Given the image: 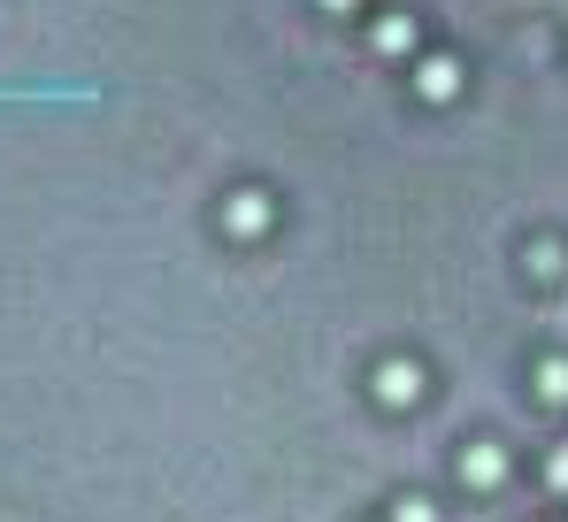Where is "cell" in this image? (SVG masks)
I'll use <instances>...</instances> for the list:
<instances>
[{
  "instance_id": "5b68a950",
  "label": "cell",
  "mask_w": 568,
  "mask_h": 522,
  "mask_svg": "<svg viewBox=\"0 0 568 522\" xmlns=\"http://www.w3.org/2000/svg\"><path fill=\"white\" fill-rule=\"evenodd\" d=\"M530 384H538L546 408H568V353H546V361L530 369Z\"/></svg>"
},
{
  "instance_id": "6da1fadb",
  "label": "cell",
  "mask_w": 568,
  "mask_h": 522,
  "mask_svg": "<svg viewBox=\"0 0 568 522\" xmlns=\"http://www.w3.org/2000/svg\"><path fill=\"white\" fill-rule=\"evenodd\" d=\"M369 392H377V408H415L423 400V361H377V377H369Z\"/></svg>"
},
{
  "instance_id": "277c9868",
  "label": "cell",
  "mask_w": 568,
  "mask_h": 522,
  "mask_svg": "<svg viewBox=\"0 0 568 522\" xmlns=\"http://www.w3.org/2000/svg\"><path fill=\"white\" fill-rule=\"evenodd\" d=\"M415 92H423V100H454V92H462V62H454V54H423V62H415Z\"/></svg>"
},
{
  "instance_id": "ba28073f",
  "label": "cell",
  "mask_w": 568,
  "mask_h": 522,
  "mask_svg": "<svg viewBox=\"0 0 568 522\" xmlns=\"http://www.w3.org/2000/svg\"><path fill=\"white\" fill-rule=\"evenodd\" d=\"M392 522H438L430 500H392Z\"/></svg>"
},
{
  "instance_id": "9c48e42d",
  "label": "cell",
  "mask_w": 568,
  "mask_h": 522,
  "mask_svg": "<svg viewBox=\"0 0 568 522\" xmlns=\"http://www.w3.org/2000/svg\"><path fill=\"white\" fill-rule=\"evenodd\" d=\"M546 476H554V492H568V445L554 453V461H546Z\"/></svg>"
},
{
  "instance_id": "52a82bcc",
  "label": "cell",
  "mask_w": 568,
  "mask_h": 522,
  "mask_svg": "<svg viewBox=\"0 0 568 522\" xmlns=\"http://www.w3.org/2000/svg\"><path fill=\"white\" fill-rule=\"evenodd\" d=\"M530 277H538V284H561V269H568V254H561V239H538V247H530Z\"/></svg>"
},
{
  "instance_id": "30bf717a",
  "label": "cell",
  "mask_w": 568,
  "mask_h": 522,
  "mask_svg": "<svg viewBox=\"0 0 568 522\" xmlns=\"http://www.w3.org/2000/svg\"><path fill=\"white\" fill-rule=\"evenodd\" d=\"M323 8H331V16H354V8H362V0H323Z\"/></svg>"
},
{
  "instance_id": "7a4b0ae2",
  "label": "cell",
  "mask_w": 568,
  "mask_h": 522,
  "mask_svg": "<svg viewBox=\"0 0 568 522\" xmlns=\"http://www.w3.org/2000/svg\"><path fill=\"white\" fill-rule=\"evenodd\" d=\"M454 476H462L469 492H491V484L507 476V453H499L491 438H469V445H462V461H454Z\"/></svg>"
},
{
  "instance_id": "3957f363",
  "label": "cell",
  "mask_w": 568,
  "mask_h": 522,
  "mask_svg": "<svg viewBox=\"0 0 568 522\" xmlns=\"http://www.w3.org/2000/svg\"><path fill=\"white\" fill-rule=\"evenodd\" d=\"M223 231H239V239H262V231H270V192L239 184V192L223 200Z\"/></svg>"
},
{
  "instance_id": "8992f818",
  "label": "cell",
  "mask_w": 568,
  "mask_h": 522,
  "mask_svg": "<svg viewBox=\"0 0 568 522\" xmlns=\"http://www.w3.org/2000/svg\"><path fill=\"white\" fill-rule=\"evenodd\" d=\"M369 47H377V54H415V16H377Z\"/></svg>"
}]
</instances>
